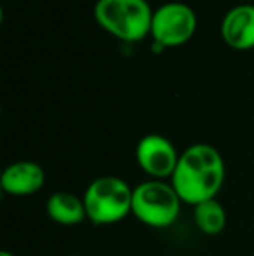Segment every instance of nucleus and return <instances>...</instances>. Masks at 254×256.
<instances>
[{"mask_svg":"<svg viewBox=\"0 0 254 256\" xmlns=\"http://www.w3.org/2000/svg\"><path fill=\"white\" fill-rule=\"evenodd\" d=\"M66 256H78V254H66Z\"/></svg>","mask_w":254,"mask_h":256,"instance_id":"obj_12","label":"nucleus"},{"mask_svg":"<svg viewBox=\"0 0 254 256\" xmlns=\"http://www.w3.org/2000/svg\"><path fill=\"white\" fill-rule=\"evenodd\" d=\"M98 24L122 42H139L152 30L153 10L146 0H98Z\"/></svg>","mask_w":254,"mask_h":256,"instance_id":"obj_3","label":"nucleus"},{"mask_svg":"<svg viewBox=\"0 0 254 256\" xmlns=\"http://www.w3.org/2000/svg\"><path fill=\"white\" fill-rule=\"evenodd\" d=\"M181 197L171 182L145 180L132 188V216L150 228H167L181 212Z\"/></svg>","mask_w":254,"mask_h":256,"instance_id":"obj_4","label":"nucleus"},{"mask_svg":"<svg viewBox=\"0 0 254 256\" xmlns=\"http://www.w3.org/2000/svg\"><path fill=\"white\" fill-rule=\"evenodd\" d=\"M0 256H16L14 253H9V251H0Z\"/></svg>","mask_w":254,"mask_h":256,"instance_id":"obj_11","label":"nucleus"},{"mask_svg":"<svg viewBox=\"0 0 254 256\" xmlns=\"http://www.w3.org/2000/svg\"><path fill=\"white\" fill-rule=\"evenodd\" d=\"M87 220L96 226L115 225L132 214V186L119 176H99L84 192Z\"/></svg>","mask_w":254,"mask_h":256,"instance_id":"obj_2","label":"nucleus"},{"mask_svg":"<svg viewBox=\"0 0 254 256\" xmlns=\"http://www.w3.org/2000/svg\"><path fill=\"white\" fill-rule=\"evenodd\" d=\"M221 38L237 51L254 48V6L241 4L225 14L221 21Z\"/></svg>","mask_w":254,"mask_h":256,"instance_id":"obj_8","label":"nucleus"},{"mask_svg":"<svg viewBox=\"0 0 254 256\" xmlns=\"http://www.w3.org/2000/svg\"><path fill=\"white\" fill-rule=\"evenodd\" d=\"M227 168L221 154L207 143L190 145L180 155L171 183L183 204L197 206L216 199L223 188Z\"/></svg>","mask_w":254,"mask_h":256,"instance_id":"obj_1","label":"nucleus"},{"mask_svg":"<svg viewBox=\"0 0 254 256\" xmlns=\"http://www.w3.org/2000/svg\"><path fill=\"white\" fill-rule=\"evenodd\" d=\"M180 155L171 140L162 134H146L136 145V162L148 180L171 182Z\"/></svg>","mask_w":254,"mask_h":256,"instance_id":"obj_6","label":"nucleus"},{"mask_svg":"<svg viewBox=\"0 0 254 256\" xmlns=\"http://www.w3.org/2000/svg\"><path fill=\"white\" fill-rule=\"evenodd\" d=\"M193 222L206 236H218L227 226V211L218 199H209L193 206Z\"/></svg>","mask_w":254,"mask_h":256,"instance_id":"obj_10","label":"nucleus"},{"mask_svg":"<svg viewBox=\"0 0 254 256\" xmlns=\"http://www.w3.org/2000/svg\"><path fill=\"white\" fill-rule=\"evenodd\" d=\"M45 185V171L33 160H16L9 164L0 176V188L12 197L33 196Z\"/></svg>","mask_w":254,"mask_h":256,"instance_id":"obj_7","label":"nucleus"},{"mask_svg":"<svg viewBox=\"0 0 254 256\" xmlns=\"http://www.w3.org/2000/svg\"><path fill=\"white\" fill-rule=\"evenodd\" d=\"M47 216L63 226H75L87 220L84 199L71 192H56L45 202Z\"/></svg>","mask_w":254,"mask_h":256,"instance_id":"obj_9","label":"nucleus"},{"mask_svg":"<svg viewBox=\"0 0 254 256\" xmlns=\"http://www.w3.org/2000/svg\"><path fill=\"white\" fill-rule=\"evenodd\" d=\"M197 30V16L190 6L181 2H167L153 10L152 35L160 48H178L187 44Z\"/></svg>","mask_w":254,"mask_h":256,"instance_id":"obj_5","label":"nucleus"}]
</instances>
